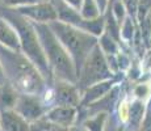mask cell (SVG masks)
I'll return each instance as SVG.
<instances>
[{"label":"cell","mask_w":151,"mask_h":131,"mask_svg":"<svg viewBox=\"0 0 151 131\" xmlns=\"http://www.w3.org/2000/svg\"><path fill=\"white\" fill-rule=\"evenodd\" d=\"M151 13V0H138V11H137V20L139 22Z\"/></svg>","instance_id":"ac0fdd59"},{"label":"cell","mask_w":151,"mask_h":131,"mask_svg":"<svg viewBox=\"0 0 151 131\" xmlns=\"http://www.w3.org/2000/svg\"><path fill=\"white\" fill-rule=\"evenodd\" d=\"M32 24L38 34L43 52H45L47 63L53 72V77L76 84L78 76L74 60L71 59L67 50L55 37L49 24H45V22H32Z\"/></svg>","instance_id":"3957f363"},{"label":"cell","mask_w":151,"mask_h":131,"mask_svg":"<svg viewBox=\"0 0 151 131\" xmlns=\"http://www.w3.org/2000/svg\"><path fill=\"white\" fill-rule=\"evenodd\" d=\"M122 4L125 7L127 16L137 22V11H138V0H122Z\"/></svg>","instance_id":"d6986e66"},{"label":"cell","mask_w":151,"mask_h":131,"mask_svg":"<svg viewBox=\"0 0 151 131\" xmlns=\"http://www.w3.org/2000/svg\"><path fill=\"white\" fill-rule=\"evenodd\" d=\"M0 46L7 47L9 50L21 51L19 34L16 29L3 17H0Z\"/></svg>","instance_id":"7c38bea8"},{"label":"cell","mask_w":151,"mask_h":131,"mask_svg":"<svg viewBox=\"0 0 151 131\" xmlns=\"http://www.w3.org/2000/svg\"><path fill=\"white\" fill-rule=\"evenodd\" d=\"M17 97H19V92L9 83L0 85V110L13 109Z\"/></svg>","instance_id":"4fadbf2b"},{"label":"cell","mask_w":151,"mask_h":131,"mask_svg":"<svg viewBox=\"0 0 151 131\" xmlns=\"http://www.w3.org/2000/svg\"><path fill=\"white\" fill-rule=\"evenodd\" d=\"M40 1L41 0H0V5L7 8H19L29 4H36V3Z\"/></svg>","instance_id":"ffe728a7"},{"label":"cell","mask_w":151,"mask_h":131,"mask_svg":"<svg viewBox=\"0 0 151 131\" xmlns=\"http://www.w3.org/2000/svg\"><path fill=\"white\" fill-rule=\"evenodd\" d=\"M67 5H70L71 8H74L75 11L79 12L80 8H82V4H83V0H63Z\"/></svg>","instance_id":"603a6c76"},{"label":"cell","mask_w":151,"mask_h":131,"mask_svg":"<svg viewBox=\"0 0 151 131\" xmlns=\"http://www.w3.org/2000/svg\"><path fill=\"white\" fill-rule=\"evenodd\" d=\"M13 110L19 113L29 123L43 118L46 113V104L43 102L41 94H25L19 93Z\"/></svg>","instance_id":"8992f818"},{"label":"cell","mask_w":151,"mask_h":131,"mask_svg":"<svg viewBox=\"0 0 151 131\" xmlns=\"http://www.w3.org/2000/svg\"><path fill=\"white\" fill-rule=\"evenodd\" d=\"M49 26L53 30L58 41L67 50L71 59L74 60L76 76L79 77V72L84 60L92 51V49L97 45L99 38L95 37L93 34L83 30V29L75 28V26L62 22L59 20L49 22Z\"/></svg>","instance_id":"277c9868"},{"label":"cell","mask_w":151,"mask_h":131,"mask_svg":"<svg viewBox=\"0 0 151 131\" xmlns=\"http://www.w3.org/2000/svg\"><path fill=\"white\" fill-rule=\"evenodd\" d=\"M109 79H113V74L106 63L104 52L101 51L99 45H96L86 58L80 68L76 87L79 92H83L88 87L100 83V81L109 80Z\"/></svg>","instance_id":"5b68a950"},{"label":"cell","mask_w":151,"mask_h":131,"mask_svg":"<svg viewBox=\"0 0 151 131\" xmlns=\"http://www.w3.org/2000/svg\"><path fill=\"white\" fill-rule=\"evenodd\" d=\"M13 9H16L17 13H20L21 16H24L25 19H28L32 22L49 24V22L55 21L58 19L53 4L49 0L47 1H40L36 3V4H29V5H24V7L13 8Z\"/></svg>","instance_id":"52a82bcc"},{"label":"cell","mask_w":151,"mask_h":131,"mask_svg":"<svg viewBox=\"0 0 151 131\" xmlns=\"http://www.w3.org/2000/svg\"><path fill=\"white\" fill-rule=\"evenodd\" d=\"M0 63L7 81L19 93L42 94L47 87L38 68L21 51L0 46Z\"/></svg>","instance_id":"6da1fadb"},{"label":"cell","mask_w":151,"mask_h":131,"mask_svg":"<svg viewBox=\"0 0 151 131\" xmlns=\"http://www.w3.org/2000/svg\"><path fill=\"white\" fill-rule=\"evenodd\" d=\"M54 100L58 106L76 107L80 104L82 97H80V92L78 89L76 84L55 79Z\"/></svg>","instance_id":"ba28073f"},{"label":"cell","mask_w":151,"mask_h":131,"mask_svg":"<svg viewBox=\"0 0 151 131\" xmlns=\"http://www.w3.org/2000/svg\"><path fill=\"white\" fill-rule=\"evenodd\" d=\"M0 17L7 20L16 29L17 34H19L21 52L38 68V71L41 72L43 79L46 80V84H53V72H51V68L47 63L46 55L43 52L41 42H40L38 34H37L32 21H29L24 16L17 13L16 9H13V8H7L3 5H0Z\"/></svg>","instance_id":"7a4b0ae2"},{"label":"cell","mask_w":151,"mask_h":131,"mask_svg":"<svg viewBox=\"0 0 151 131\" xmlns=\"http://www.w3.org/2000/svg\"><path fill=\"white\" fill-rule=\"evenodd\" d=\"M99 47L105 55H117L120 52V45L116 42L106 31H103L97 41Z\"/></svg>","instance_id":"5bb4252c"},{"label":"cell","mask_w":151,"mask_h":131,"mask_svg":"<svg viewBox=\"0 0 151 131\" xmlns=\"http://www.w3.org/2000/svg\"><path fill=\"white\" fill-rule=\"evenodd\" d=\"M134 94L137 96L138 98L143 100V98L146 97L147 94H150V87L147 85V84H139V85L135 87V89H134Z\"/></svg>","instance_id":"44dd1931"},{"label":"cell","mask_w":151,"mask_h":131,"mask_svg":"<svg viewBox=\"0 0 151 131\" xmlns=\"http://www.w3.org/2000/svg\"><path fill=\"white\" fill-rule=\"evenodd\" d=\"M105 113H99L95 118L88 119L86 122V129L88 131H101L103 130L104 119H105Z\"/></svg>","instance_id":"e0dca14e"},{"label":"cell","mask_w":151,"mask_h":131,"mask_svg":"<svg viewBox=\"0 0 151 131\" xmlns=\"http://www.w3.org/2000/svg\"><path fill=\"white\" fill-rule=\"evenodd\" d=\"M68 131H88V130L83 129V127H70Z\"/></svg>","instance_id":"d4e9b609"},{"label":"cell","mask_w":151,"mask_h":131,"mask_svg":"<svg viewBox=\"0 0 151 131\" xmlns=\"http://www.w3.org/2000/svg\"><path fill=\"white\" fill-rule=\"evenodd\" d=\"M113 84H114V80L109 79V80L100 81V83H96V84H93V85L88 87V88L84 91V94H82L83 98L80 100L79 105L87 106V105L100 100L101 97H104V96L113 88Z\"/></svg>","instance_id":"8fae6325"},{"label":"cell","mask_w":151,"mask_h":131,"mask_svg":"<svg viewBox=\"0 0 151 131\" xmlns=\"http://www.w3.org/2000/svg\"><path fill=\"white\" fill-rule=\"evenodd\" d=\"M76 114V109L75 107H68V106H55L51 107L50 110L45 113L43 118L47 119L49 122L55 125H59L63 127H68L72 125Z\"/></svg>","instance_id":"30bf717a"},{"label":"cell","mask_w":151,"mask_h":131,"mask_svg":"<svg viewBox=\"0 0 151 131\" xmlns=\"http://www.w3.org/2000/svg\"><path fill=\"white\" fill-rule=\"evenodd\" d=\"M143 115H145L143 102H142L141 100L133 101V102L130 104V107H129V122H130V126L138 129V127L141 126L142 121H143Z\"/></svg>","instance_id":"9a60e30c"},{"label":"cell","mask_w":151,"mask_h":131,"mask_svg":"<svg viewBox=\"0 0 151 131\" xmlns=\"http://www.w3.org/2000/svg\"><path fill=\"white\" fill-rule=\"evenodd\" d=\"M0 129L4 131H30V123L13 109L0 110Z\"/></svg>","instance_id":"9c48e42d"},{"label":"cell","mask_w":151,"mask_h":131,"mask_svg":"<svg viewBox=\"0 0 151 131\" xmlns=\"http://www.w3.org/2000/svg\"><path fill=\"white\" fill-rule=\"evenodd\" d=\"M8 83L7 79H5V75H4V71H3V67H1V63H0V85H3V84Z\"/></svg>","instance_id":"cb8c5ba5"},{"label":"cell","mask_w":151,"mask_h":131,"mask_svg":"<svg viewBox=\"0 0 151 131\" xmlns=\"http://www.w3.org/2000/svg\"><path fill=\"white\" fill-rule=\"evenodd\" d=\"M79 13L84 20H96L100 16H103L100 9H99L96 0H83Z\"/></svg>","instance_id":"2e32d148"},{"label":"cell","mask_w":151,"mask_h":131,"mask_svg":"<svg viewBox=\"0 0 151 131\" xmlns=\"http://www.w3.org/2000/svg\"><path fill=\"white\" fill-rule=\"evenodd\" d=\"M0 131H4V130H1V129H0Z\"/></svg>","instance_id":"4316f807"},{"label":"cell","mask_w":151,"mask_h":131,"mask_svg":"<svg viewBox=\"0 0 151 131\" xmlns=\"http://www.w3.org/2000/svg\"><path fill=\"white\" fill-rule=\"evenodd\" d=\"M145 130H149L151 127V98H150V102H149V106H147V113H146V118H145Z\"/></svg>","instance_id":"7402d4cb"},{"label":"cell","mask_w":151,"mask_h":131,"mask_svg":"<svg viewBox=\"0 0 151 131\" xmlns=\"http://www.w3.org/2000/svg\"><path fill=\"white\" fill-rule=\"evenodd\" d=\"M41 1H47V0H41Z\"/></svg>","instance_id":"484cf974"}]
</instances>
